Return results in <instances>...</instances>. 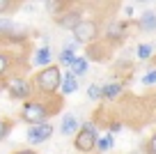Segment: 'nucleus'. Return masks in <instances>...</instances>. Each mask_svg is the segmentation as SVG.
Wrapping results in <instances>:
<instances>
[{
  "label": "nucleus",
  "mask_w": 156,
  "mask_h": 154,
  "mask_svg": "<svg viewBox=\"0 0 156 154\" xmlns=\"http://www.w3.org/2000/svg\"><path fill=\"white\" fill-rule=\"evenodd\" d=\"M60 81H62V74H60V67H46L34 76V85L39 87L46 94H53L55 90H60Z\"/></svg>",
  "instance_id": "obj_1"
},
{
  "label": "nucleus",
  "mask_w": 156,
  "mask_h": 154,
  "mask_svg": "<svg viewBox=\"0 0 156 154\" xmlns=\"http://www.w3.org/2000/svg\"><path fill=\"white\" fill-rule=\"evenodd\" d=\"M97 129H94L92 122H85V124H80V129L76 131V140H73V145H76L78 152H92L94 147H97Z\"/></svg>",
  "instance_id": "obj_2"
},
{
  "label": "nucleus",
  "mask_w": 156,
  "mask_h": 154,
  "mask_svg": "<svg viewBox=\"0 0 156 154\" xmlns=\"http://www.w3.org/2000/svg\"><path fill=\"white\" fill-rule=\"evenodd\" d=\"M21 117H23L25 122H32V124H41V122L48 117V108H46L44 104H39V101L28 99L23 104V108H21Z\"/></svg>",
  "instance_id": "obj_3"
},
{
  "label": "nucleus",
  "mask_w": 156,
  "mask_h": 154,
  "mask_svg": "<svg viewBox=\"0 0 156 154\" xmlns=\"http://www.w3.org/2000/svg\"><path fill=\"white\" fill-rule=\"evenodd\" d=\"M71 32H73V42H76V44H90V42H94V39H97L99 28H97V23H94V21H85V19H83L76 28L71 30Z\"/></svg>",
  "instance_id": "obj_4"
},
{
  "label": "nucleus",
  "mask_w": 156,
  "mask_h": 154,
  "mask_svg": "<svg viewBox=\"0 0 156 154\" xmlns=\"http://www.w3.org/2000/svg\"><path fill=\"white\" fill-rule=\"evenodd\" d=\"M7 92H9L12 99H30V94H32V85H30L25 78L14 76V78L7 81Z\"/></svg>",
  "instance_id": "obj_5"
},
{
  "label": "nucleus",
  "mask_w": 156,
  "mask_h": 154,
  "mask_svg": "<svg viewBox=\"0 0 156 154\" xmlns=\"http://www.w3.org/2000/svg\"><path fill=\"white\" fill-rule=\"evenodd\" d=\"M53 136V124L51 122H41V124H30L28 129V140L32 145H41Z\"/></svg>",
  "instance_id": "obj_6"
},
{
  "label": "nucleus",
  "mask_w": 156,
  "mask_h": 154,
  "mask_svg": "<svg viewBox=\"0 0 156 154\" xmlns=\"http://www.w3.org/2000/svg\"><path fill=\"white\" fill-rule=\"evenodd\" d=\"M51 60H53V51H51L48 46H41V48H37L34 51V55H32V62L37 64V67H51Z\"/></svg>",
  "instance_id": "obj_7"
},
{
  "label": "nucleus",
  "mask_w": 156,
  "mask_h": 154,
  "mask_svg": "<svg viewBox=\"0 0 156 154\" xmlns=\"http://www.w3.org/2000/svg\"><path fill=\"white\" fill-rule=\"evenodd\" d=\"M80 124H83V122H78V117L69 113V115H64V117H62V124H60V131H62L64 136H71V134H76V131L80 129Z\"/></svg>",
  "instance_id": "obj_8"
},
{
  "label": "nucleus",
  "mask_w": 156,
  "mask_h": 154,
  "mask_svg": "<svg viewBox=\"0 0 156 154\" xmlns=\"http://www.w3.org/2000/svg\"><path fill=\"white\" fill-rule=\"evenodd\" d=\"M124 32H126V23H110L106 30V37L110 39V42H119V39H124Z\"/></svg>",
  "instance_id": "obj_9"
},
{
  "label": "nucleus",
  "mask_w": 156,
  "mask_h": 154,
  "mask_svg": "<svg viewBox=\"0 0 156 154\" xmlns=\"http://www.w3.org/2000/svg\"><path fill=\"white\" fill-rule=\"evenodd\" d=\"M83 21V16H80V12H69V14H64V16H60L58 19V23L62 25V28H67V30H73L78 23Z\"/></svg>",
  "instance_id": "obj_10"
},
{
  "label": "nucleus",
  "mask_w": 156,
  "mask_h": 154,
  "mask_svg": "<svg viewBox=\"0 0 156 154\" xmlns=\"http://www.w3.org/2000/svg\"><path fill=\"white\" fill-rule=\"evenodd\" d=\"M60 90H62V94H73V92L78 90V81H76V76H73L71 72H67V76H62Z\"/></svg>",
  "instance_id": "obj_11"
},
{
  "label": "nucleus",
  "mask_w": 156,
  "mask_h": 154,
  "mask_svg": "<svg viewBox=\"0 0 156 154\" xmlns=\"http://www.w3.org/2000/svg\"><path fill=\"white\" fill-rule=\"evenodd\" d=\"M140 30H145V32H151V30H156V12L147 9L140 14Z\"/></svg>",
  "instance_id": "obj_12"
},
{
  "label": "nucleus",
  "mask_w": 156,
  "mask_h": 154,
  "mask_svg": "<svg viewBox=\"0 0 156 154\" xmlns=\"http://www.w3.org/2000/svg\"><path fill=\"white\" fill-rule=\"evenodd\" d=\"M119 92H122V83H108V85H101V97H103V99H115Z\"/></svg>",
  "instance_id": "obj_13"
},
{
  "label": "nucleus",
  "mask_w": 156,
  "mask_h": 154,
  "mask_svg": "<svg viewBox=\"0 0 156 154\" xmlns=\"http://www.w3.org/2000/svg\"><path fill=\"white\" fill-rule=\"evenodd\" d=\"M87 69H90V62L85 58H76L71 62V74L73 76H83V74H87Z\"/></svg>",
  "instance_id": "obj_14"
},
{
  "label": "nucleus",
  "mask_w": 156,
  "mask_h": 154,
  "mask_svg": "<svg viewBox=\"0 0 156 154\" xmlns=\"http://www.w3.org/2000/svg\"><path fill=\"white\" fill-rule=\"evenodd\" d=\"M112 134H106V136H101V138H97V147L94 149H99V152H108V149L112 147Z\"/></svg>",
  "instance_id": "obj_15"
},
{
  "label": "nucleus",
  "mask_w": 156,
  "mask_h": 154,
  "mask_svg": "<svg viewBox=\"0 0 156 154\" xmlns=\"http://www.w3.org/2000/svg\"><path fill=\"white\" fill-rule=\"evenodd\" d=\"M16 30V23L12 19H0V37H9Z\"/></svg>",
  "instance_id": "obj_16"
},
{
  "label": "nucleus",
  "mask_w": 156,
  "mask_h": 154,
  "mask_svg": "<svg viewBox=\"0 0 156 154\" xmlns=\"http://www.w3.org/2000/svg\"><path fill=\"white\" fill-rule=\"evenodd\" d=\"M151 53H154V46H151V44H140V46L136 48V55L140 60H149Z\"/></svg>",
  "instance_id": "obj_17"
},
{
  "label": "nucleus",
  "mask_w": 156,
  "mask_h": 154,
  "mask_svg": "<svg viewBox=\"0 0 156 154\" xmlns=\"http://www.w3.org/2000/svg\"><path fill=\"white\" fill-rule=\"evenodd\" d=\"M9 131H12V124L7 120H2V117H0V140H5L7 136H9Z\"/></svg>",
  "instance_id": "obj_18"
},
{
  "label": "nucleus",
  "mask_w": 156,
  "mask_h": 154,
  "mask_svg": "<svg viewBox=\"0 0 156 154\" xmlns=\"http://www.w3.org/2000/svg\"><path fill=\"white\" fill-rule=\"evenodd\" d=\"M7 69H9V55L0 53V78L7 74Z\"/></svg>",
  "instance_id": "obj_19"
},
{
  "label": "nucleus",
  "mask_w": 156,
  "mask_h": 154,
  "mask_svg": "<svg viewBox=\"0 0 156 154\" xmlns=\"http://www.w3.org/2000/svg\"><path fill=\"white\" fill-rule=\"evenodd\" d=\"M73 60H76V55L69 53V51H62V53H60V64H67V67H71Z\"/></svg>",
  "instance_id": "obj_20"
},
{
  "label": "nucleus",
  "mask_w": 156,
  "mask_h": 154,
  "mask_svg": "<svg viewBox=\"0 0 156 154\" xmlns=\"http://www.w3.org/2000/svg\"><path fill=\"white\" fill-rule=\"evenodd\" d=\"M44 7H46V12H51V14H58V12L64 7V2H55V0H51V2H46Z\"/></svg>",
  "instance_id": "obj_21"
},
{
  "label": "nucleus",
  "mask_w": 156,
  "mask_h": 154,
  "mask_svg": "<svg viewBox=\"0 0 156 154\" xmlns=\"http://www.w3.org/2000/svg\"><path fill=\"white\" fill-rule=\"evenodd\" d=\"M87 97L90 99H101V85H97V83H94V85H90V90H87Z\"/></svg>",
  "instance_id": "obj_22"
},
{
  "label": "nucleus",
  "mask_w": 156,
  "mask_h": 154,
  "mask_svg": "<svg viewBox=\"0 0 156 154\" xmlns=\"http://www.w3.org/2000/svg\"><path fill=\"white\" fill-rule=\"evenodd\" d=\"M151 83H156V69H151L149 74L142 76V85H151Z\"/></svg>",
  "instance_id": "obj_23"
},
{
  "label": "nucleus",
  "mask_w": 156,
  "mask_h": 154,
  "mask_svg": "<svg viewBox=\"0 0 156 154\" xmlns=\"http://www.w3.org/2000/svg\"><path fill=\"white\" fill-rule=\"evenodd\" d=\"M62 51H69V53H76V51H78V44H76V42H64Z\"/></svg>",
  "instance_id": "obj_24"
},
{
  "label": "nucleus",
  "mask_w": 156,
  "mask_h": 154,
  "mask_svg": "<svg viewBox=\"0 0 156 154\" xmlns=\"http://www.w3.org/2000/svg\"><path fill=\"white\" fill-rule=\"evenodd\" d=\"M147 152H149V154H156V134L151 136V140L147 143Z\"/></svg>",
  "instance_id": "obj_25"
},
{
  "label": "nucleus",
  "mask_w": 156,
  "mask_h": 154,
  "mask_svg": "<svg viewBox=\"0 0 156 154\" xmlns=\"http://www.w3.org/2000/svg\"><path fill=\"white\" fill-rule=\"evenodd\" d=\"M12 9V2L9 0H0V14H5V12Z\"/></svg>",
  "instance_id": "obj_26"
},
{
  "label": "nucleus",
  "mask_w": 156,
  "mask_h": 154,
  "mask_svg": "<svg viewBox=\"0 0 156 154\" xmlns=\"http://www.w3.org/2000/svg\"><path fill=\"white\" fill-rule=\"evenodd\" d=\"M110 131H112V134H117V131H122V124H119V122H115V124L110 127Z\"/></svg>",
  "instance_id": "obj_27"
},
{
  "label": "nucleus",
  "mask_w": 156,
  "mask_h": 154,
  "mask_svg": "<svg viewBox=\"0 0 156 154\" xmlns=\"http://www.w3.org/2000/svg\"><path fill=\"white\" fill-rule=\"evenodd\" d=\"M124 12H126V16H133V14H136V12H133V5H126V7H124Z\"/></svg>",
  "instance_id": "obj_28"
},
{
  "label": "nucleus",
  "mask_w": 156,
  "mask_h": 154,
  "mask_svg": "<svg viewBox=\"0 0 156 154\" xmlns=\"http://www.w3.org/2000/svg\"><path fill=\"white\" fill-rule=\"evenodd\" d=\"M0 92H7V81H2V78H0Z\"/></svg>",
  "instance_id": "obj_29"
},
{
  "label": "nucleus",
  "mask_w": 156,
  "mask_h": 154,
  "mask_svg": "<svg viewBox=\"0 0 156 154\" xmlns=\"http://www.w3.org/2000/svg\"><path fill=\"white\" fill-rule=\"evenodd\" d=\"M14 154H37V152H32V149H19V152H14Z\"/></svg>",
  "instance_id": "obj_30"
}]
</instances>
